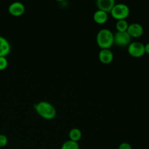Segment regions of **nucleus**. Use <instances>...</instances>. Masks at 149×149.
<instances>
[{"label":"nucleus","instance_id":"ddd939ff","mask_svg":"<svg viewBox=\"0 0 149 149\" xmlns=\"http://www.w3.org/2000/svg\"><path fill=\"white\" fill-rule=\"evenodd\" d=\"M128 26V22L126 20H117L116 23V28L117 29V31L119 32H125L127 31Z\"/></svg>","mask_w":149,"mask_h":149},{"label":"nucleus","instance_id":"f3484780","mask_svg":"<svg viewBox=\"0 0 149 149\" xmlns=\"http://www.w3.org/2000/svg\"><path fill=\"white\" fill-rule=\"evenodd\" d=\"M118 149H132V146H131V145L130 143H121L120 145L119 146V148Z\"/></svg>","mask_w":149,"mask_h":149},{"label":"nucleus","instance_id":"6e6552de","mask_svg":"<svg viewBox=\"0 0 149 149\" xmlns=\"http://www.w3.org/2000/svg\"><path fill=\"white\" fill-rule=\"evenodd\" d=\"M96 4L98 10L109 13H111L116 2L114 0H97Z\"/></svg>","mask_w":149,"mask_h":149},{"label":"nucleus","instance_id":"7ed1b4c3","mask_svg":"<svg viewBox=\"0 0 149 149\" xmlns=\"http://www.w3.org/2000/svg\"><path fill=\"white\" fill-rule=\"evenodd\" d=\"M110 13L112 17L116 20H126L130 15V8L125 4H116Z\"/></svg>","mask_w":149,"mask_h":149},{"label":"nucleus","instance_id":"2eb2a0df","mask_svg":"<svg viewBox=\"0 0 149 149\" xmlns=\"http://www.w3.org/2000/svg\"><path fill=\"white\" fill-rule=\"evenodd\" d=\"M8 65V61L5 57H0V71L7 68Z\"/></svg>","mask_w":149,"mask_h":149},{"label":"nucleus","instance_id":"0eeeda50","mask_svg":"<svg viewBox=\"0 0 149 149\" xmlns=\"http://www.w3.org/2000/svg\"><path fill=\"white\" fill-rule=\"evenodd\" d=\"M25 8L24 4L20 1H15L12 4H10L8 7V11L13 16H20L25 13Z\"/></svg>","mask_w":149,"mask_h":149},{"label":"nucleus","instance_id":"f8f14e48","mask_svg":"<svg viewBox=\"0 0 149 149\" xmlns=\"http://www.w3.org/2000/svg\"><path fill=\"white\" fill-rule=\"evenodd\" d=\"M81 135H82L81 131L79 129H78V128H73V129H71L70 130L69 134H68L70 140L77 143L81 138Z\"/></svg>","mask_w":149,"mask_h":149},{"label":"nucleus","instance_id":"9d476101","mask_svg":"<svg viewBox=\"0 0 149 149\" xmlns=\"http://www.w3.org/2000/svg\"><path fill=\"white\" fill-rule=\"evenodd\" d=\"M11 46L6 38L0 36V57H5L10 54Z\"/></svg>","mask_w":149,"mask_h":149},{"label":"nucleus","instance_id":"9b49d317","mask_svg":"<svg viewBox=\"0 0 149 149\" xmlns=\"http://www.w3.org/2000/svg\"><path fill=\"white\" fill-rule=\"evenodd\" d=\"M108 18H109L108 13L100 10H97V11L95 12L94 15H93L94 21L97 24H103L107 21Z\"/></svg>","mask_w":149,"mask_h":149},{"label":"nucleus","instance_id":"dca6fc26","mask_svg":"<svg viewBox=\"0 0 149 149\" xmlns=\"http://www.w3.org/2000/svg\"><path fill=\"white\" fill-rule=\"evenodd\" d=\"M7 143H8V139L7 136L3 134H0V148L5 147L7 145Z\"/></svg>","mask_w":149,"mask_h":149},{"label":"nucleus","instance_id":"20e7f679","mask_svg":"<svg viewBox=\"0 0 149 149\" xmlns=\"http://www.w3.org/2000/svg\"><path fill=\"white\" fill-rule=\"evenodd\" d=\"M128 52L135 58H141L146 54L145 45L139 42H133L128 45Z\"/></svg>","mask_w":149,"mask_h":149},{"label":"nucleus","instance_id":"f257e3e1","mask_svg":"<svg viewBox=\"0 0 149 149\" xmlns=\"http://www.w3.org/2000/svg\"><path fill=\"white\" fill-rule=\"evenodd\" d=\"M33 108L39 116L47 120L53 119L57 115L56 109L49 102L40 101L33 105Z\"/></svg>","mask_w":149,"mask_h":149},{"label":"nucleus","instance_id":"1a4fd4ad","mask_svg":"<svg viewBox=\"0 0 149 149\" xmlns=\"http://www.w3.org/2000/svg\"><path fill=\"white\" fill-rule=\"evenodd\" d=\"M98 58L103 64H110L113 60V54L110 49H102L98 54Z\"/></svg>","mask_w":149,"mask_h":149},{"label":"nucleus","instance_id":"4468645a","mask_svg":"<svg viewBox=\"0 0 149 149\" xmlns=\"http://www.w3.org/2000/svg\"><path fill=\"white\" fill-rule=\"evenodd\" d=\"M61 149H79V146L77 142L68 140L63 144Z\"/></svg>","mask_w":149,"mask_h":149},{"label":"nucleus","instance_id":"a211bd4d","mask_svg":"<svg viewBox=\"0 0 149 149\" xmlns=\"http://www.w3.org/2000/svg\"><path fill=\"white\" fill-rule=\"evenodd\" d=\"M145 52L146 53L148 54L149 55V42L145 45Z\"/></svg>","mask_w":149,"mask_h":149},{"label":"nucleus","instance_id":"f03ea898","mask_svg":"<svg viewBox=\"0 0 149 149\" xmlns=\"http://www.w3.org/2000/svg\"><path fill=\"white\" fill-rule=\"evenodd\" d=\"M97 45L102 49H110L114 44V34L108 29H101L96 36Z\"/></svg>","mask_w":149,"mask_h":149},{"label":"nucleus","instance_id":"39448f33","mask_svg":"<svg viewBox=\"0 0 149 149\" xmlns=\"http://www.w3.org/2000/svg\"><path fill=\"white\" fill-rule=\"evenodd\" d=\"M131 37L127 31H117L114 34V43L119 47L128 46L130 44Z\"/></svg>","mask_w":149,"mask_h":149},{"label":"nucleus","instance_id":"423d86ee","mask_svg":"<svg viewBox=\"0 0 149 149\" xmlns=\"http://www.w3.org/2000/svg\"><path fill=\"white\" fill-rule=\"evenodd\" d=\"M144 31L143 27L140 23H133L129 25L127 32L130 36L131 38L141 37Z\"/></svg>","mask_w":149,"mask_h":149}]
</instances>
